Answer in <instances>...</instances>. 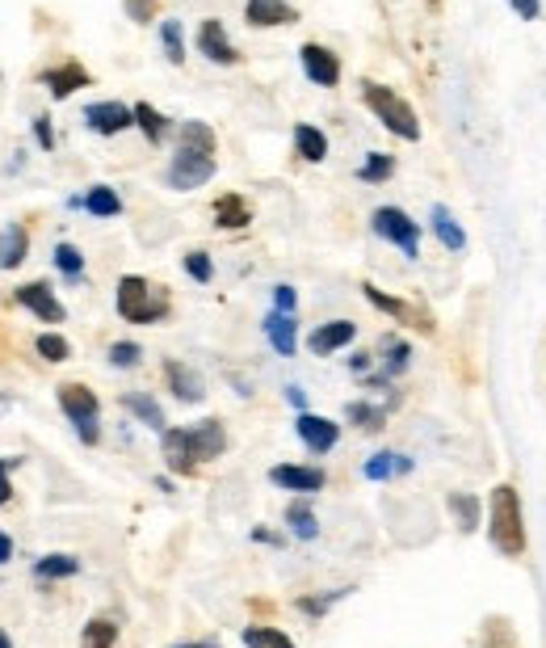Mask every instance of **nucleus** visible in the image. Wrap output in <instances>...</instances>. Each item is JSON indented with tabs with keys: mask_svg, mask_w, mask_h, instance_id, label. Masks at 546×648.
Wrapping results in <instances>:
<instances>
[{
	"mask_svg": "<svg viewBox=\"0 0 546 648\" xmlns=\"http://www.w3.org/2000/svg\"><path fill=\"white\" fill-rule=\"evenodd\" d=\"M488 539L500 556H525V518H521V497L513 484H496L488 501Z\"/></svg>",
	"mask_w": 546,
	"mask_h": 648,
	"instance_id": "f257e3e1",
	"label": "nucleus"
},
{
	"mask_svg": "<svg viewBox=\"0 0 546 648\" xmlns=\"http://www.w3.org/2000/svg\"><path fill=\"white\" fill-rule=\"evenodd\" d=\"M118 316L131 324H156L169 316V295L151 287L139 274H126L118 283Z\"/></svg>",
	"mask_w": 546,
	"mask_h": 648,
	"instance_id": "f03ea898",
	"label": "nucleus"
},
{
	"mask_svg": "<svg viewBox=\"0 0 546 648\" xmlns=\"http://www.w3.org/2000/svg\"><path fill=\"white\" fill-rule=\"evenodd\" d=\"M362 97H366V106L378 115V122H383L387 131H396L400 140H421L416 110L403 101L400 93H391L387 85H374V81H366V85H362Z\"/></svg>",
	"mask_w": 546,
	"mask_h": 648,
	"instance_id": "7ed1b4c3",
	"label": "nucleus"
},
{
	"mask_svg": "<svg viewBox=\"0 0 546 648\" xmlns=\"http://www.w3.org/2000/svg\"><path fill=\"white\" fill-rule=\"evenodd\" d=\"M59 409L68 412V421L76 425V434L85 442H97V421H101V405L88 392L85 383H63L59 387Z\"/></svg>",
	"mask_w": 546,
	"mask_h": 648,
	"instance_id": "20e7f679",
	"label": "nucleus"
},
{
	"mask_svg": "<svg viewBox=\"0 0 546 648\" xmlns=\"http://www.w3.org/2000/svg\"><path fill=\"white\" fill-rule=\"evenodd\" d=\"M371 224L383 240L400 244L408 257H416V253H421V224H412V215H403L400 206H378Z\"/></svg>",
	"mask_w": 546,
	"mask_h": 648,
	"instance_id": "39448f33",
	"label": "nucleus"
},
{
	"mask_svg": "<svg viewBox=\"0 0 546 648\" xmlns=\"http://www.w3.org/2000/svg\"><path fill=\"white\" fill-rule=\"evenodd\" d=\"M215 177V156H206V152H190V147H177L173 165H169V173L165 181L173 185V190H198Z\"/></svg>",
	"mask_w": 546,
	"mask_h": 648,
	"instance_id": "423d86ee",
	"label": "nucleus"
},
{
	"mask_svg": "<svg viewBox=\"0 0 546 648\" xmlns=\"http://www.w3.org/2000/svg\"><path fill=\"white\" fill-rule=\"evenodd\" d=\"M13 299H17L22 308H29V312H34L43 324H59L63 316H68V312H63V303L51 295L47 283H26V287H17V291H13Z\"/></svg>",
	"mask_w": 546,
	"mask_h": 648,
	"instance_id": "0eeeda50",
	"label": "nucleus"
},
{
	"mask_svg": "<svg viewBox=\"0 0 546 648\" xmlns=\"http://www.w3.org/2000/svg\"><path fill=\"white\" fill-rule=\"evenodd\" d=\"M294 430H299V439L307 442V451H316V455H328L341 439V425L328 421V417H316V412H299Z\"/></svg>",
	"mask_w": 546,
	"mask_h": 648,
	"instance_id": "6e6552de",
	"label": "nucleus"
},
{
	"mask_svg": "<svg viewBox=\"0 0 546 648\" xmlns=\"http://www.w3.org/2000/svg\"><path fill=\"white\" fill-rule=\"evenodd\" d=\"M85 122L97 135H118L135 122V106H122V101H93L85 110Z\"/></svg>",
	"mask_w": 546,
	"mask_h": 648,
	"instance_id": "1a4fd4ad",
	"label": "nucleus"
},
{
	"mask_svg": "<svg viewBox=\"0 0 546 648\" xmlns=\"http://www.w3.org/2000/svg\"><path fill=\"white\" fill-rule=\"evenodd\" d=\"M299 59H303V72L316 81V85L332 88L337 81H341V59L332 56L328 47H319V43H307L303 51H299Z\"/></svg>",
	"mask_w": 546,
	"mask_h": 648,
	"instance_id": "9d476101",
	"label": "nucleus"
},
{
	"mask_svg": "<svg viewBox=\"0 0 546 648\" xmlns=\"http://www.w3.org/2000/svg\"><path fill=\"white\" fill-rule=\"evenodd\" d=\"M362 291H366V299H371V303H374V308H378V312H387V316H396V321H400V324H412V328H425V333H429V328H433V321H429V316H425V312H421V308H412V303H403V299H391V295H383V291H378V287H371V283H366Z\"/></svg>",
	"mask_w": 546,
	"mask_h": 648,
	"instance_id": "9b49d317",
	"label": "nucleus"
},
{
	"mask_svg": "<svg viewBox=\"0 0 546 648\" xmlns=\"http://www.w3.org/2000/svg\"><path fill=\"white\" fill-rule=\"evenodd\" d=\"M198 51L206 59H215V63H235L240 59V51L231 47L228 29H223V22H215V17H206L198 29Z\"/></svg>",
	"mask_w": 546,
	"mask_h": 648,
	"instance_id": "f8f14e48",
	"label": "nucleus"
},
{
	"mask_svg": "<svg viewBox=\"0 0 546 648\" xmlns=\"http://www.w3.org/2000/svg\"><path fill=\"white\" fill-rule=\"evenodd\" d=\"M244 17H248V26H260V29L299 22L294 4H287V0H248V4H244Z\"/></svg>",
	"mask_w": 546,
	"mask_h": 648,
	"instance_id": "ddd939ff",
	"label": "nucleus"
},
{
	"mask_svg": "<svg viewBox=\"0 0 546 648\" xmlns=\"http://www.w3.org/2000/svg\"><path fill=\"white\" fill-rule=\"evenodd\" d=\"M269 480L278 489H290V493H319L324 489V471L319 468H299V464H278L269 471Z\"/></svg>",
	"mask_w": 546,
	"mask_h": 648,
	"instance_id": "4468645a",
	"label": "nucleus"
},
{
	"mask_svg": "<svg viewBox=\"0 0 546 648\" xmlns=\"http://www.w3.org/2000/svg\"><path fill=\"white\" fill-rule=\"evenodd\" d=\"M353 337H357V324L353 321H328V324H319L316 333L307 337V346H312V353L324 358V353H337L341 346H349Z\"/></svg>",
	"mask_w": 546,
	"mask_h": 648,
	"instance_id": "2eb2a0df",
	"label": "nucleus"
},
{
	"mask_svg": "<svg viewBox=\"0 0 546 648\" xmlns=\"http://www.w3.org/2000/svg\"><path fill=\"white\" fill-rule=\"evenodd\" d=\"M165 464L181 476H190V471L198 468V459H194V446H190V430H165Z\"/></svg>",
	"mask_w": 546,
	"mask_h": 648,
	"instance_id": "dca6fc26",
	"label": "nucleus"
},
{
	"mask_svg": "<svg viewBox=\"0 0 546 648\" xmlns=\"http://www.w3.org/2000/svg\"><path fill=\"white\" fill-rule=\"evenodd\" d=\"M265 337H269V346L290 358L294 346H299V328H294V312H269L265 316Z\"/></svg>",
	"mask_w": 546,
	"mask_h": 648,
	"instance_id": "f3484780",
	"label": "nucleus"
},
{
	"mask_svg": "<svg viewBox=\"0 0 546 648\" xmlns=\"http://www.w3.org/2000/svg\"><path fill=\"white\" fill-rule=\"evenodd\" d=\"M190 446H194V459H215V455H223V446H228V434H223V425L219 421H198L194 430H190Z\"/></svg>",
	"mask_w": 546,
	"mask_h": 648,
	"instance_id": "a211bd4d",
	"label": "nucleus"
},
{
	"mask_svg": "<svg viewBox=\"0 0 546 648\" xmlns=\"http://www.w3.org/2000/svg\"><path fill=\"white\" fill-rule=\"evenodd\" d=\"M43 85L51 88L59 101H63V97H72L76 88L88 85V72L81 68V63H63V68H51V72H43Z\"/></svg>",
	"mask_w": 546,
	"mask_h": 648,
	"instance_id": "6ab92c4d",
	"label": "nucleus"
},
{
	"mask_svg": "<svg viewBox=\"0 0 546 648\" xmlns=\"http://www.w3.org/2000/svg\"><path fill=\"white\" fill-rule=\"evenodd\" d=\"M165 380H169V387H173L177 400H202L206 392H202V380L190 371V367H181V362H165Z\"/></svg>",
	"mask_w": 546,
	"mask_h": 648,
	"instance_id": "aec40b11",
	"label": "nucleus"
},
{
	"mask_svg": "<svg viewBox=\"0 0 546 648\" xmlns=\"http://www.w3.org/2000/svg\"><path fill=\"white\" fill-rule=\"evenodd\" d=\"M429 219H433V232H437V240H441L450 253H462V249H466V232H462L459 219H454L446 206H433Z\"/></svg>",
	"mask_w": 546,
	"mask_h": 648,
	"instance_id": "412c9836",
	"label": "nucleus"
},
{
	"mask_svg": "<svg viewBox=\"0 0 546 648\" xmlns=\"http://www.w3.org/2000/svg\"><path fill=\"white\" fill-rule=\"evenodd\" d=\"M76 206H85L88 215H97V219H114L118 211H122V199H118L110 185H93L85 199H76Z\"/></svg>",
	"mask_w": 546,
	"mask_h": 648,
	"instance_id": "4be33fe9",
	"label": "nucleus"
},
{
	"mask_svg": "<svg viewBox=\"0 0 546 648\" xmlns=\"http://www.w3.org/2000/svg\"><path fill=\"white\" fill-rule=\"evenodd\" d=\"M294 147H299V156L312 160V165H319V160L328 156V140H324V131H316L312 122H299V127H294Z\"/></svg>",
	"mask_w": 546,
	"mask_h": 648,
	"instance_id": "5701e85b",
	"label": "nucleus"
},
{
	"mask_svg": "<svg viewBox=\"0 0 546 648\" xmlns=\"http://www.w3.org/2000/svg\"><path fill=\"white\" fill-rule=\"evenodd\" d=\"M26 249H29L26 228H9V232L0 236V269H13V265L26 262Z\"/></svg>",
	"mask_w": 546,
	"mask_h": 648,
	"instance_id": "b1692460",
	"label": "nucleus"
},
{
	"mask_svg": "<svg viewBox=\"0 0 546 648\" xmlns=\"http://www.w3.org/2000/svg\"><path fill=\"white\" fill-rule=\"evenodd\" d=\"M215 219H219V228H248V224H253V215H248V206H244L240 194L219 199V203H215Z\"/></svg>",
	"mask_w": 546,
	"mask_h": 648,
	"instance_id": "393cba45",
	"label": "nucleus"
},
{
	"mask_svg": "<svg viewBox=\"0 0 546 648\" xmlns=\"http://www.w3.org/2000/svg\"><path fill=\"white\" fill-rule=\"evenodd\" d=\"M403 471H412V459H408V455H391V451L374 455L371 464H366V476H371V480H391V476H403Z\"/></svg>",
	"mask_w": 546,
	"mask_h": 648,
	"instance_id": "a878e982",
	"label": "nucleus"
},
{
	"mask_svg": "<svg viewBox=\"0 0 546 648\" xmlns=\"http://www.w3.org/2000/svg\"><path fill=\"white\" fill-rule=\"evenodd\" d=\"M135 122H139V131H144L151 144H160V140L169 135V118L160 115L156 106H147V101H139V106H135Z\"/></svg>",
	"mask_w": 546,
	"mask_h": 648,
	"instance_id": "bb28decb",
	"label": "nucleus"
},
{
	"mask_svg": "<svg viewBox=\"0 0 546 648\" xmlns=\"http://www.w3.org/2000/svg\"><path fill=\"white\" fill-rule=\"evenodd\" d=\"M122 405L135 412V417L144 421L147 430H165V412H160V405H156L151 396H139V392H131V396H126Z\"/></svg>",
	"mask_w": 546,
	"mask_h": 648,
	"instance_id": "cd10ccee",
	"label": "nucleus"
},
{
	"mask_svg": "<svg viewBox=\"0 0 546 648\" xmlns=\"http://www.w3.org/2000/svg\"><path fill=\"white\" fill-rule=\"evenodd\" d=\"M244 645L248 648H294L287 632H278V627H244Z\"/></svg>",
	"mask_w": 546,
	"mask_h": 648,
	"instance_id": "c85d7f7f",
	"label": "nucleus"
},
{
	"mask_svg": "<svg viewBox=\"0 0 546 648\" xmlns=\"http://www.w3.org/2000/svg\"><path fill=\"white\" fill-rule=\"evenodd\" d=\"M181 147H190V152H206V156H215V131H210L206 122H185V127H181Z\"/></svg>",
	"mask_w": 546,
	"mask_h": 648,
	"instance_id": "c756f323",
	"label": "nucleus"
},
{
	"mask_svg": "<svg viewBox=\"0 0 546 648\" xmlns=\"http://www.w3.org/2000/svg\"><path fill=\"white\" fill-rule=\"evenodd\" d=\"M114 640H118L114 619H93L85 632H81V645L85 648H114Z\"/></svg>",
	"mask_w": 546,
	"mask_h": 648,
	"instance_id": "7c9ffc66",
	"label": "nucleus"
},
{
	"mask_svg": "<svg viewBox=\"0 0 546 648\" xmlns=\"http://www.w3.org/2000/svg\"><path fill=\"white\" fill-rule=\"evenodd\" d=\"M38 577H76L81 573V560L76 556H43L34 564Z\"/></svg>",
	"mask_w": 546,
	"mask_h": 648,
	"instance_id": "2f4dec72",
	"label": "nucleus"
},
{
	"mask_svg": "<svg viewBox=\"0 0 546 648\" xmlns=\"http://www.w3.org/2000/svg\"><path fill=\"white\" fill-rule=\"evenodd\" d=\"M396 173V160L387 156V152H371V160L357 169V177L362 181H371V185H378V181H387V177Z\"/></svg>",
	"mask_w": 546,
	"mask_h": 648,
	"instance_id": "473e14b6",
	"label": "nucleus"
},
{
	"mask_svg": "<svg viewBox=\"0 0 546 648\" xmlns=\"http://www.w3.org/2000/svg\"><path fill=\"white\" fill-rule=\"evenodd\" d=\"M345 417L349 421H353V425H362V430H383V421H387V417H383V409H374V405H366V400H353V405H349L345 409Z\"/></svg>",
	"mask_w": 546,
	"mask_h": 648,
	"instance_id": "72a5a7b5",
	"label": "nucleus"
},
{
	"mask_svg": "<svg viewBox=\"0 0 546 648\" xmlns=\"http://www.w3.org/2000/svg\"><path fill=\"white\" fill-rule=\"evenodd\" d=\"M383 362H387V375H400L403 367H408V358H412V350H408V341H400V337H387L383 341Z\"/></svg>",
	"mask_w": 546,
	"mask_h": 648,
	"instance_id": "f704fd0d",
	"label": "nucleus"
},
{
	"mask_svg": "<svg viewBox=\"0 0 546 648\" xmlns=\"http://www.w3.org/2000/svg\"><path fill=\"white\" fill-rule=\"evenodd\" d=\"M56 265L68 278H81V274H85V257H81L76 244H56Z\"/></svg>",
	"mask_w": 546,
	"mask_h": 648,
	"instance_id": "c9c22d12",
	"label": "nucleus"
},
{
	"mask_svg": "<svg viewBox=\"0 0 546 648\" xmlns=\"http://www.w3.org/2000/svg\"><path fill=\"white\" fill-rule=\"evenodd\" d=\"M38 353H43L47 362H68V358H72V346H68L59 333H43V337H38Z\"/></svg>",
	"mask_w": 546,
	"mask_h": 648,
	"instance_id": "e433bc0d",
	"label": "nucleus"
},
{
	"mask_svg": "<svg viewBox=\"0 0 546 648\" xmlns=\"http://www.w3.org/2000/svg\"><path fill=\"white\" fill-rule=\"evenodd\" d=\"M287 518H290V527H294L299 539H312V535H316V518H312V509H307L303 501H299V505H290Z\"/></svg>",
	"mask_w": 546,
	"mask_h": 648,
	"instance_id": "4c0bfd02",
	"label": "nucleus"
},
{
	"mask_svg": "<svg viewBox=\"0 0 546 648\" xmlns=\"http://www.w3.org/2000/svg\"><path fill=\"white\" fill-rule=\"evenodd\" d=\"M185 274H190L194 283H210V278H215V265H210V257H206L202 249H194V253H185Z\"/></svg>",
	"mask_w": 546,
	"mask_h": 648,
	"instance_id": "58836bf2",
	"label": "nucleus"
},
{
	"mask_svg": "<svg viewBox=\"0 0 546 648\" xmlns=\"http://www.w3.org/2000/svg\"><path fill=\"white\" fill-rule=\"evenodd\" d=\"M160 38H165V51H169V59H173V63H181V59H185V38H181V22H165V26H160Z\"/></svg>",
	"mask_w": 546,
	"mask_h": 648,
	"instance_id": "ea45409f",
	"label": "nucleus"
},
{
	"mask_svg": "<svg viewBox=\"0 0 546 648\" xmlns=\"http://www.w3.org/2000/svg\"><path fill=\"white\" fill-rule=\"evenodd\" d=\"M450 509H454V518L462 523V530L480 527V505H475V497H450Z\"/></svg>",
	"mask_w": 546,
	"mask_h": 648,
	"instance_id": "a19ab883",
	"label": "nucleus"
},
{
	"mask_svg": "<svg viewBox=\"0 0 546 648\" xmlns=\"http://www.w3.org/2000/svg\"><path fill=\"white\" fill-rule=\"evenodd\" d=\"M139 346H135V341H114V346H110V362H114V367H135V362H139Z\"/></svg>",
	"mask_w": 546,
	"mask_h": 648,
	"instance_id": "79ce46f5",
	"label": "nucleus"
},
{
	"mask_svg": "<svg viewBox=\"0 0 546 648\" xmlns=\"http://www.w3.org/2000/svg\"><path fill=\"white\" fill-rule=\"evenodd\" d=\"M156 4L160 0H126V13H131V22H151L156 17Z\"/></svg>",
	"mask_w": 546,
	"mask_h": 648,
	"instance_id": "37998d69",
	"label": "nucleus"
},
{
	"mask_svg": "<svg viewBox=\"0 0 546 648\" xmlns=\"http://www.w3.org/2000/svg\"><path fill=\"white\" fill-rule=\"evenodd\" d=\"M341 593H345V589H337V593H328V598H303L299 607H303L307 615H324V611H328V607H332V602H337Z\"/></svg>",
	"mask_w": 546,
	"mask_h": 648,
	"instance_id": "c03bdc74",
	"label": "nucleus"
},
{
	"mask_svg": "<svg viewBox=\"0 0 546 648\" xmlns=\"http://www.w3.org/2000/svg\"><path fill=\"white\" fill-rule=\"evenodd\" d=\"M294 303H299L294 287H287V283H282V287H274V308H278V312H294Z\"/></svg>",
	"mask_w": 546,
	"mask_h": 648,
	"instance_id": "a18cd8bd",
	"label": "nucleus"
},
{
	"mask_svg": "<svg viewBox=\"0 0 546 648\" xmlns=\"http://www.w3.org/2000/svg\"><path fill=\"white\" fill-rule=\"evenodd\" d=\"M509 4H513V13H518L521 22H534L543 13V0H509Z\"/></svg>",
	"mask_w": 546,
	"mask_h": 648,
	"instance_id": "49530a36",
	"label": "nucleus"
},
{
	"mask_svg": "<svg viewBox=\"0 0 546 648\" xmlns=\"http://www.w3.org/2000/svg\"><path fill=\"white\" fill-rule=\"evenodd\" d=\"M34 135H38V144L43 147H56V131H51V118H34Z\"/></svg>",
	"mask_w": 546,
	"mask_h": 648,
	"instance_id": "de8ad7c7",
	"label": "nucleus"
},
{
	"mask_svg": "<svg viewBox=\"0 0 546 648\" xmlns=\"http://www.w3.org/2000/svg\"><path fill=\"white\" fill-rule=\"evenodd\" d=\"M17 459H0V505L13 497V489H9V468H13Z\"/></svg>",
	"mask_w": 546,
	"mask_h": 648,
	"instance_id": "09e8293b",
	"label": "nucleus"
},
{
	"mask_svg": "<svg viewBox=\"0 0 546 648\" xmlns=\"http://www.w3.org/2000/svg\"><path fill=\"white\" fill-rule=\"evenodd\" d=\"M9 556H13V539H9V535H0V564H4Z\"/></svg>",
	"mask_w": 546,
	"mask_h": 648,
	"instance_id": "8fccbe9b",
	"label": "nucleus"
},
{
	"mask_svg": "<svg viewBox=\"0 0 546 648\" xmlns=\"http://www.w3.org/2000/svg\"><path fill=\"white\" fill-rule=\"evenodd\" d=\"M177 648H219L215 640H194V645H177Z\"/></svg>",
	"mask_w": 546,
	"mask_h": 648,
	"instance_id": "3c124183",
	"label": "nucleus"
},
{
	"mask_svg": "<svg viewBox=\"0 0 546 648\" xmlns=\"http://www.w3.org/2000/svg\"><path fill=\"white\" fill-rule=\"evenodd\" d=\"M0 648H13V645H9V636H4V632H0Z\"/></svg>",
	"mask_w": 546,
	"mask_h": 648,
	"instance_id": "603ef678",
	"label": "nucleus"
}]
</instances>
